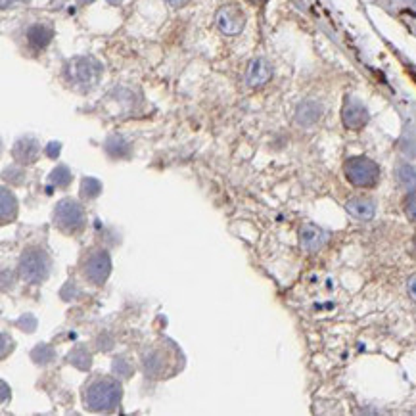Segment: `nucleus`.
Wrapping results in <instances>:
<instances>
[{"instance_id": "obj_1", "label": "nucleus", "mask_w": 416, "mask_h": 416, "mask_svg": "<svg viewBox=\"0 0 416 416\" xmlns=\"http://www.w3.org/2000/svg\"><path fill=\"white\" fill-rule=\"evenodd\" d=\"M183 361L185 359H183L180 351H178V347L173 342H169V340H161V342L146 347L142 351V368H144V374L154 378V380L175 376L183 368Z\"/></svg>"}, {"instance_id": "obj_2", "label": "nucleus", "mask_w": 416, "mask_h": 416, "mask_svg": "<svg viewBox=\"0 0 416 416\" xmlns=\"http://www.w3.org/2000/svg\"><path fill=\"white\" fill-rule=\"evenodd\" d=\"M121 397H123V388L119 380L112 376H94L83 391L85 407L92 413L116 410L121 403Z\"/></svg>"}, {"instance_id": "obj_3", "label": "nucleus", "mask_w": 416, "mask_h": 416, "mask_svg": "<svg viewBox=\"0 0 416 416\" xmlns=\"http://www.w3.org/2000/svg\"><path fill=\"white\" fill-rule=\"evenodd\" d=\"M63 75H65L67 83L73 85L75 89L89 90L102 77V65L90 56H77V58H71L70 62L65 63Z\"/></svg>"}, {"instance_id": "obj_4", "label": "nucleus", "mask_w": 416, "mask_h": 416, "mask_svg": "<svg viewBox=\"0 0 416 416\" xmlns=\"http://www.w3.org/2000/svg\"><path fill=\"white\" fill-rule=\"evenodd\" d=\"M19 276L29 284H41L50 275V257L45 249L29 248L19 257Z\"/></svg>"}, {"instance_id": "obj_5", "label": "nucleus", "mask_w": 416, "mask_h": 416, "mask_svg": "<svg viewBox=\"0 0 416 416\" xmlns=\"http://www.w3.org/2000/svg\"><path fill=\"white\" fill-rule=\"evenodd\" d=\"M85 209L73 198H63L54 209V225L65 234H77L85 229Z\"/></svg>"}, {"instance_id": "obj_6", "label": "nucleus", "mask_w": 416, "mask_h": 416, "mask_svg": "<svg viewBox=\"0 0 416 416\" xmlns=\"http://www.w3.org/2000/svg\"><path fill=\"white\" fill-rule=\"evenodd\" d=\"M344 171H346L347 180L357 188H371L380 178L378 165L368 158H363V156L347 160L346 165H344Z\"/></svg>"}, {"instance_id": "obj_7", "label": "nucleus", "mask_w": 416, "mask_h": 416, "mask_svg": "<svg viewBox=\"0 0 416 416\" xmlns=\"http://www.w3.org/2000/svg\"><path fill=\"white\" fill-rule=\"evenodd\" d=\"M112 271V259L106 249H94L90 251L85 263H83V275L94 286H102L106 282Z\"/></svg>"}, {"instance_id": "obj_8", "label": "nucleus", "mask_w": 416, "mask_h": 416, "mask_svg": "<svg viewBox=\"0 0 416 416\" xmlns=\"http://www.w3.org/2000/svg\"><path fill=\"white\" fill-rule=\"evenodd\" d=\"M215 23L225 35H240L244 31V25H246V16L238 6L227 4V6L219 8L217 16H215Z\"/></svg>"}, {"instance_id": "obj_9", "label": "nucleus", "mask_w": 416, "mask_h": 416, "mask_svg": "<svg viewBox=\"0 0 416 416\" xmlns=\"http://www.w3.org/2000/svg\"><path fill=\"white\" fill-rule=\"evenodd\" d=\"M368 119H371V116H368V110H366L363 102L353 96H347L346 102H344V107H342V121H344L347 129L359 131L368 123Z\"/></svg>"}, {"instance_id": "obj_10", "label": "nucleus", "mask_w": 416, "mask_h": 416, "mask_svg": "<svg viewBox=\"0 0 416 416\" xmlns=\"http://www.w3.org/2000/svg\"><path fill=\"white\" fill-rule=\"evenodd\" d=\"M326 240H328V234L322 231L320 227H317V225L307 222V225L301 227L300 244L305 251H311V253L319 251V249L326 244Z\"/></svg>"}, {"instance_id": "obj_11", "label": "nucleus", "mask_w": 416, "mask_h": 416, "mask_svg": "<svg viewBox=\"0 0 416 416\" xmlns=\"http://www.w3.org/2000/svg\"><path fill=\"white\" fill-rule=\"evenodd\" d=\"M273 77V67L267 62L265 58H256L251 60L246 71V79L249 87H263Z\"/></svg>"}, {"instance_id": "obj_12", "label": "nucleus", "mask_w": 416, "mask_h": 416, "mask_svg": "<svg viewBox=\"0 0 416 416\" xmlns=\"http://www.w3.org/2000/svg\"><path fill=\"white\" fill-rule=\"evenodd\" d=\"M322 114H324V110H322L320 102H317V100H305L295 110V123L301 125V127H311V125H315L319 121Z\"/></svg>"}, {"instance_id": "obj_13", "label": "nucleus", "mask_w": 416, "mask_h": 416, "mask_svg": "<svg viewBox=\"0 0 416 416\" xmlns=\"http://www.w3.org/2000/svg\"><path fill=\"white\" fill-rule=\"evenodd\" d=\"M12 154L14 158L19 161V163H35L39 154H41V144L31 138V136H25V138H19L14 148H12Z\"/></svg>"}, {"instance_id": "obj_14", "label": "nucleus", "mask_w": 416, "mask_h": 416, "mask_svg": "<svg viewBox=\"0 0 416 416\" xmlns=\"http://www.w3.org/2000/svg\"><path fill=\"white\" fill-rule=\"evenodd\" d=\"M54 37V29L50 25H45V23H35L27 29V43L31 48L35 50H41V48H46L50 45Z\"/></svg>"}, {"instance_id": "obj_15", "label": "nucleus", "mask_w": 416, "mask_h": 416, "mask_svg": "<svg viewBox=\"0 0 416 416\" xmlns=\"http://www.w3.org/2000/svg\"><path fill=\"white\" fill-rule=\"evenodd\" d=\"M347 213L359 221H371L376 213V204L368 198H351L346 204Z\"/></svg>"}, {"instance_id": "obj_16", "label": "nucleus", "mask_w": 416, "mask_h": 416, "mask_svg": "<svg viewBox=\"0 0 416 416\" xmlns=\"http://www.w3.org/2000/svg\"><path fill=\"white\" fill-rule=\"evenodd\" d=\"M2 222L14 221L16 215H18V200L16 196L10 192L8 188H2Z\"/></svg>"}, {"instance_id": "obj_17", "label": "nucleus", "mask_w": 416, "mask_h": 416, "mask_svg": "<svg viewBox=\"0 0 416 416\" xmlns=\"http://www.w3.org/2000/svg\"><path fill=\"white\" fill-rule=\"evenodd\" d=\"M397 180L399 185L403 186L408 194H410V192H416V169L413 167V165L401 163L397 167Z\"/></svg>"}, {"instance_id": "obj_18", "label": "nucleus", "mask_w": 416, "mask_h": 416, "mask_svg": "<svg viewBox=\"0 0 416 416\" xmlns=\"http://www.w3.org/2000/svg\"><path fill=\"white\" fill-rule=\"evenodd\" d=\"M67 361H70L71 364H75V366L81 368V371H89L92 357H90V353L85 349V347H77V349L71 351L70 357H67Z\"/></svg>"}, {"instance_id": "obj_19", "label": "nucleus", "mask_w": 416, "mask_h": 416, "mask_svg": "<svg viewBox=\"0 0 416 416\" xmlns=\"http://www.w3.org/2000/svg\"><path fill=\"white\" fill-rule=\"evenodd\" d=\"M50 183H52L54 186H58V188H65V186L71 183L70 169L63 167V165L54 169L52 173H50Z\"/></svg>"}, {"instance_id": "obj_20", "label": "nucleus", "mask_w": 416, "mask_h": 416, "mask_svg": "<svg viewBox=\"0 0 416 416\" xmlns=\"http://www.w3.org/2000/svg\"><path fill=\"white\" fill-rule=\"evenodd\" d=\"M100 192H102V185L98 183L96 178L87 177L83 183H81V194L85 196V198L92 200V198H96Z\"/></svg>"}, {"instance_id": "obj_21", "label": "nucleus", "mask_w": 416, "mask_h": 416, "mask_svg": "<svg viewBox=\"0 0 416 416\" xmlns=\"http://www.w3.org/2000/svg\"><path fill=\"white\" fill-rule=\"evenodd\" d=\"M31 357H33V361L39 364H46V363H50L54 359V351H52V347H48V346H37L35 349H33V353H31Z\"/></svg>"}, {"instance_id": "obj_22", "label": "nucleus", "mask_w": 416, "mask_h": 416, "mask_svg": "<svg viewBox=\"0 0 416 416\" xmlns=\"http://www.w3.org/2000/svg\"><path fill=\"white\" fill-rule=\"evenodd\" d=\"M112 371H114V374L119 376V378H129V376L133 374V366L127 363L125 359H116V361H114V366H112Z\"/></svg>"}, {"instance_id": "obj_23", "label": "nucleus", "mask_w": 416, "mask_h": 416, "mask_svg": "<svg viewBox=\"0 0 416 416\" xmlns=\"http://www.w3.org/2000/svg\"><path fill=\"white\" fill-rule=\"evenodd\" d=\"M121 146H129L123 138H119V136H114V138H110L106 144L107 152L112 154V156H117V158H121V156H127L125 152H121Z\"/></svg>"}, {"instance_id": "obj_24", "label": "nucleus", "mask_w": 416, "mask_h": 416, "mask_svg": "<svg viewBox=\"0 0 416 416\" xmlns=\"http://www.w3.org/2000/svg\"><path fill=\"white\" fill-rule=\"evenodd\" d=\"M4 178L10 180L12 185H23L25 183V173L19 167H10L4 171Z\"/></svg>"}, {"instance_id": "obj_25", "label": "nucleus", "mask_w": 416, "mask_h": 416, "mask_svg": "<svg viewBox=\"0 0 416 416\" xmlns=\"http://www.w3.org/2000/svg\"><path fill=\"white\" fill-rule=\"evenodd\" d=\"M405 213L410 221H416V192H410L405 202Z\"/></svg>"}, {"instance_id": "obj_26", "label": "nucleus", "mask_w": 416, "mask_h": 416, "mask_svg": "<svg viewBox=\"0 0 416 416\" xmlns=\"http://www.w3.org/2000/svg\"><path fill=\"white\" fill-rule=\"evenodd\" d=\"M407 292H408V298L416 303V275H413L407 280Z\"/></svg>"}, {"instance_id": "obj_27", "label": "nucleus", "mask_w": 416, "mask_h": 416, "mask_svg": "<svg viewBox=\"0 0 416 416\" xmlns=\"http://www.w3.org/2000/svg\"><path fill=\"white\" fill-rule=\"evenodd\" d=\"M46 154H48L50 158H56V156L60 154V142H50L48 148H46Z\"/></svg>"}, {"instance_id": "obj_28", "label": "nucleus", "mask_w": 416, "mask_h": 416, "mask_svg": "<svg viewBox=\"0 0 416 416\" xmlns=\"http://www.w3.org/2000/svg\"><path fill=\"white\" fill-rule=\"evenodd\" d=\"M2 357H6L8 355V334L6 332H2Z\"/></svg>"}, {"instance_id": "obj_29", "label": "nucleus", "mask_w": 416, "mask_h": 416, "mask_svg": "<svg viewBox=\"0 0 416 416\" xmlns=\"http://www.w3.org/2000/svg\"><path fill=\"white\" fill-rule=\"evenodd\" d=\"M169 6H173V8H180V6H185L188 0H165Z\"/></svg>"}, {"instance_id": "obj_30", "label": "nucleus", "mask_w": 416, "mask_h": 416, "mask_svg": "<svg viewBox=\"0 0 416 416\" xmlns=\"http://www.w3.org/2000/svg\"><path fill=\"white\" fill-rule=\"evenodd\" d=\"M14 2H18V0H2V8H8L10 4H14Z\"/></svg>"}, {"instance_id": "obj_31", "label": "nucleus", "mask_w": 416, "mask_h": 416, "mask_svg": "<svg viewBox=\"0 0 416 416\" xmlns=\"http://www.w3.org/2000/svg\"><path fill=\"white\" fill-rule=\"evenodd\" d=\"M249 4H261V2H263V0H248Z\"/></svg>"}, {"instance_id": "obj_32", "label": "nucleus", "mask_w": 416, "mask_h": 416, "mask_svg": "<svg viewBox=\"0 0 416 416\" xmlns=\"http://www.w3.org/2000/svg\"><path fill=\"white\" fill-rule=\"evenodd\" d=\"M107 2H110V4H119L121 0H107Z\"/></svg>"}, {"instance_id": "obj_33", "label": "nucleus", "mask_w": 416, "mask_h": 416, "mask_svg": "<svg viewBox=\"0 0 416 416\" xmlns=\"http://www.w3.org/2000/svg\"><path fill=\"white\" fill-rule=\"evenodd\" d=\"M81 2H92V0H81Z\"/></svg>"}]
</instances>
